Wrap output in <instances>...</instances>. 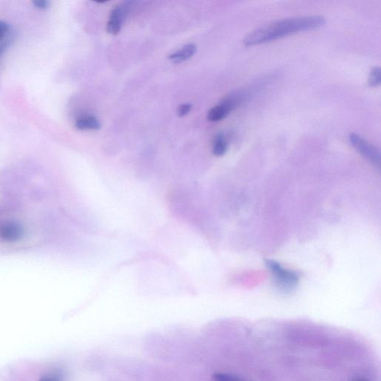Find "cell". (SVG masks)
Here are the masks:
<instances>
[{
  "instance_id": "obj_1",
  "label": "cell",
  "mask_w": 381,
  "mask_h": 381,
  "mask_svg": "<svg viewBox=\"0 0 381 381\" xmlns=\"http://www.w3.org/2000/svg\"><path fill=\"white\" fill-rule=\"evenodd\" d=\"M325 19L321 15L285 18L265 24L249 32L243 39L244 46H252L270 42L291 34L317 29L324 25Z\"/></svg>"
},
{
  "instance_id": "obj_2",
  "label": "cell",
  "mask_w": 381,
  "mask_h": 381,
  "mask_svg": "<svg viewBox=\"0 0 381 381\" xmlns=\"http://www.w3.org/2000/svg\"><path fill=\"white\" fill-rule=\"evenodd\" d=\"M266 265L276 279L279 288L285 291H290L296 287L299 276L291 270L285 269L276 261L267 259Z\"/></svg>"
},
{
  "instance_id": "obj_3",
  "label": "cell",
  "mask_w": 381,
  "mask_h": 381,
  "mask_svg": "<svg viewBox=\"0 0 381 381\" xmlns=\"http://www.w3.org/2000/svg\"><path fill=\"white\" fill-rule=\"evenodd\" d=\"M244 97L242 93H233L227 96L224 101L214 106L209 111L207 115L209 121H218L224 119L242 102Z\"/></svg>"
},
{
  "instance_id": "obj_4",
  "label": "cell",
  "mask_w": 381,
  "mask_h": 381,
  "mask_svg": "<svg viewBox=\"0 0 381 381\" xmlns=\"http://www.w3.org/2000/svg\"><path fill=\"white\" fill-rule=\"evenodd\" d=\"M348 139L350 143L355 149L358 150L362 156L369 159L375 166H380L381 153L377 147L368 142L366 139H364L356 133H351L348 135Z\"/></svg>"
},
{
  "instance_id": "obj_5",
  "label": "cell",
  "mask_w": 381,
  "mask_h": 381,
  "mask_svg": "<svg viewBox=\"0 0 381 381\" xmlns=\"http://www.w3.org/2000/svg\"><path fill=\"white\" fill-rule=\"evenodd\" d=\"M128 5H125V4L118 5L113 10L106 28L107 33L112 35H117L119 33L121 25L128 15Z\"/></svg>"
},
{
  "instance_id": "obj_6",
  "label": "cell",
  "mask_w": 381,
  "mask_h": 381,
  "mask_svg": "<svg viewBox=\"0 0 381 381\" xmlns=\"http://www.w3.org/2000/svg\"><path fill=\"white\" fill-rule=\"evenodd\" d=\"M196 52H197V47L195 45L190 43V44L183 46L181 49L177 52L171 54L169 58L175 64H179V63H183V62L191 58L194 56Z\"/></svg>"
},
{
  "instance_id": "obj_7",
  "label": "cell",
  "mask_w": 381,
  "mask_h": 381,
  "mask_svg": "<svg viewBox=\"0 0 381 381\" xmlns=\"http://www.w3.org/2000/svg\"><path fill=\"white\" fill-rule=\"evenodd\" d=\"M101 126V123L98 118L95 116H92V115L81 117V118H78L76 122V128L80 130V131H84V130L96 131V130H99Z\"/></svg>"
},
{
  "instance_id": "obj_8",
  "label": "cell",
  "mask_w": 381,
  "mask_h": 381,
  "mask_svg": "<svg viewBox=\"0 0 381 381\" xmlns=\"http://www.w3.org/2000/svg\"><path fill=\"white\" fill-rule=\"evenodd\" d=\"M228 142L224 133H219L215 135L213 141L212 152L215 156H223L227 152Z\"/></svg>"
},
{
  "instance_id": "obj_9",
  "label": "cell",
  "mask_w": 381,
  "mask_h": 381,
  "mask_svg": "<svg viewBox=\"0 0 381 381\" xmlns=\"http://www.w3.org/2000/svg\"><path fill=\"white\" fill-rule=\"evenodd\" d=\"M19 235V230L15 225H8L2 229V236L8 241H15Z\"/></svg>"
},
{
  "instance_id": "obj_10",
  "label": "cell",
  "mask_w": 381,
  "mask_h": 381,
  "mask_svg": "<svg viewBox=\"0 0 381 381\" xmlns=\"http://www.w3.org/2000/svg\"><path fill=\"white\" fill-rule=\"evenodd\" d=\"M381 80V69L374 67L371 71L369 77V84L372 87L380 85Z\"/></svg>"
},
{
  "instance_id": "obj_11",
  "label": "cell",
  "mask_w": 381,
  "mask_h": 381,
  "mask_svg": "<svg viewBox=\"0 0 381 381\" xmlns=\"http://www.w3.org/2000/svg\"><path fill=\"white\" fill-rule=\"evenodd\" d=\"M10 37V27L6 22L0 21V39H6Z\"/></svg>"
},
{
  "instance_id": "obj_12",
  "label": "cell",
  "mask_w": 381,
  "mask_h": 381,
  "mask_svg": "<svg viewBox=\"0 0 381 381\" xmlns=\"http://www.w3.org/2000/svg\"><path fill=\"white\" fill-rule=\"evenodd\" d=\"M191 107H192V106L190 105V104H182V105H180V107H179L178 111H177V114H178V115L180 117L185 116V115H187V114L190 112V110H191Z\"/></svg>"
},
{
  "instance_id": "obj_13",
  "label": "cell",
  "mask_w": 381,
  "mask_h": 381,
  "mask_svg": "<svg viewBox=\"0 0 381 381\" xmlns=\"http://www.w3.org/2000/svg\"><path fill=\"white\" fill-rule=\"evenodd\" d=\"M39 381H62V380L58 375L51 374V375H43L39 378Z\"/></svg>"
},
{
  "instance_id": "obj_14",
  "label": "cell",
  "mask_w": 381,
  "mask_h": 381,
  "mask_svg": "<svg viewBox=\"0 0 381 381\" xmlns=\"http://www.w3.org/2000/svg\"><path fill=\"white\" fill-rule=\"evenodd\" d=\"M34 5L39 9H46L49 7V2L46 0H35L33 1Z\"/></svg>"
},
{
  "instance_id": "obj_15",
  "label": "cell",
  "mask_w": 381,
  "mask_h": 381,
  "mask_svg": "<svg viewBox=\"0 0 381 381\" xmlns=\"http://www.w3.org/2000/svg\"><path fill=\"white\" fill-rule=\"evenodd\" d=\"M10 41V38H6V39H0V55L3 52L4 49L8 46V43Z\"/></svg>"
}]
</instances>
